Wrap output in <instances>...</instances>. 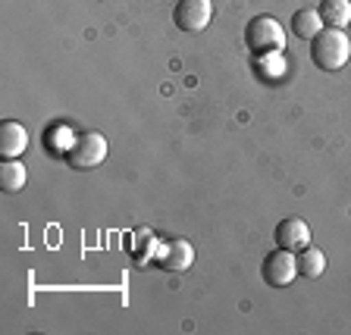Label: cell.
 Returning a JSON list of instances; mask_svg holds the SVG:
<instances>
[{"mask_svg":"<svg viewBox=\"0 0 351 335\" xmlns=\"http://www.w3.org/2000/svg\"><path fill=\"white\" fill-rule=\"evenodd\" d=\"M351 57V38L345 35V29H326L317 38H311V60H314L317 69L323 73H339Z\"/></svg>","mask_w":351,"mask_h":335,"instance_id":"obj_1","label":"cell"},{"mask_svg":"<svg viewBox=\"0 0 351 335\" xmlns=\"http://www.w3.org/2000/svg\"><path fill=\"white\" fill-rule=\"evenodd\" d=\"M107 153H110V145L101 132H82V135H75L73 147L66 151V163L73 169H79V173H85V169L101 166L107 160Z\"/></svg>","mask_w":351,"mask_h":335,"instance_id":"obj_2","label":"cell"},{"mask_svg":"<svg viewBox=\"0 0 351 335\" xmlns=\"http://www.w3.org/2000/svg\"><path fill=\"white\" fill-rule=\"evenodd\" d=\"M245 44L254 53H282L285 51V29L273 16H254L245 25Z\"/></svg>","mask_w":351,"mask_h":335,"instance_id":"obj_3","label":"cell"},{"mask_svg":"<svg viewBox=\"0 0 351 335\" xmlns=\"http://www.w3.org/2000/svg\"><path fill=\"white\" fill-rule=\"evenodd\" d=\"M261 276H263V282L270 285V288H285V285H292L295 276H298L295 251H285V248L270 251V254L263 257V263H261Z\"/></svg>","mask_w":351,"mask_h":335,"instance_id":"obj_4","label":"cell"},{"mask_svg":"<svg viewBox=\"0 0 351 335\" xmlns=\"http://www.w3.org/2000/svg\"><path fill=\"white\" fill-rule=\"evenodd\" d=\"M213 19V3L210 0H179L173 10V22L182 32L195 35V32H204Z\"/></svg>","mask_w":351,"mask_h":335,"instance_id":"obj_5","label":"cell"},{"mask_svg":"<svg viewBox=\"0 0 351 335\" xmlns=\"http://www.w3.org/2000/svg\"><path fill=\"white\" fill-rule=\"evenodd\" d=\"M191 263H195V248L185 238H173L167 245H160V251H157V266L167 273H185Z\"/></svg>","mask_w":351,"mask_h":335,"instance_id":"obj_6","label":"cell"},{"mask_svg":"<svg viewBox=\"0 0 351 335\" xmlns=\"http://www.w3.org/2000/svg\"><path fill=\"white\" fill-rule=\"evenodd\" d=\"M273 238H276V248H285V251H295V254H298V251H304L307 245H311V226L298 216H289L276 226Z\"/></svg>","mask_w":351,"mask_h":335,"instance_id":"obj_7","label":"cell"},{"mask_svg":"<svg viewBox=\"0 0 351 335\" xmlns=\"http://www.w3.org/2000/svg\"><path fill=\"white\" fill-rule=\"evenodd\" d=\"M29 151V129L16 119H7L0 125V157L3 160H13V157H22Z\"/></svg>","mask_w":351,"mask_h":335,"instance_id":"obj_8","label":"cell"},{"mask_svg":"<svg viewBox=\"0 0 351 335\" xmlns=\"http://www.w3.org/2000/svg\"><path fill=\"white\" fill-rule=\"evenodd\" d=\"M326 29L323 25V16H320V10H298V13L292 16V35L295 38H301V41H311V38H317L320 32Z\"/></svg>","mask_w":351,"mask_h":335,"instance_id":"obj_9","label":"cell"},{"mask_svg":"<svg viewBox=\"0 0 351 335\" xmlns=\"http://www.w3.org/2000/svg\"><path fill=\"white\" fill-rule=\"evenodd\" d=\"M25 182H29V169L19 163V157L3 160V166H0V188L7 195H16V191L25 188Z\"/></svg>","mask_w":351,"mask_h":335,"instance_id":"obj_10","label":"cell"},{"mask_svg":"<svg viewBox=\"0 0 351 335\" xmlns=\"http://www.w3.org/2000/svg\"><path fill=\"white\" fill-rule=\"evenodd\" d=\"M295 260H298V276L304 279H320L323 270H326V254L320 248H311V245L304 251H298Z\"/></svg>","mask_w":351,"mask_h":335,"instance_id":"obj_11","label":"cell"},{"mask_svg":"<svg viewBox=\"0 0 351 335\" xmlns=\"http://www.w3.org/2000/svg\"><path fill=\"white\" fill-rule=\"evenodd\" d=\"M320 16H323V25L345 29V25L351 22V0H323Z\"/></svg>","mask_w":351,"mask_h":335,"instance_id":"obj_12","label":"cell"},{"mask_svg":"<svg viewBox=\"0 0 351 335\" xmlns=\"http://www.w3.org/2000/svg\"><path fill=\"white\" fill-rule=\"evenodd\" d=\"M73 141H75V135L69 125H51V129L44 132V147H47V153H63L66 157V151L73 147Z\"/></svg>","mask_w":351,"mask_h":335,"instance_id":"obj_13","label":"cell"},{"mask_svg":"<svg viewBox=\"0 0 351 335\" xmlns=\"http://www.w3.org/2000/svg\"><path fill=\"white\" fill-rule=\"evenodd\" d=\"M257 73L267 82H276L285 75V57L282 53H257Z\"/></svg>","mask_w":351,"mask_h":335,"instance_id":"obj_14","label":"cell"}]
</instances>
